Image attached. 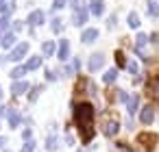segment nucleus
Returning <instances> with one entry per match:
<instances>
[{"mask_svg": "<svg viewBox=\"0 0 159 152\" xmlns=\"http://www.w3.org/2000/svg\"><path fill=\"white\" fill-rule=\"evenodd\" d=\"M92 117H94V106L89 102H79L74 104V119L81 128L83 135V143H87L94 137V128H92Z\"/></svg>", "mask_w": 159, "mask_h": 152, "instance_id": "nucleus-1", "label": "nucleus"}, {"mask_svg": "<svg viewBox=\"0 0 159 152\" xmlns=\"http://www.w3.org/2000/svg\"><path fill=\"white\" fill-rule=\"evenodd\" d=\"M102 65H105V57H102L100 52L92 54V59H89V72H96V70H100Z\"/></svg>", "mask_w": 159, "mask_h": 152, "instance_id": "nucleus-2", "label": "nucleus"}, {"mask_svg": "<svg viewBox=\"0 0 159 152\" xmlns=\"http://www.w3.org/2000/svg\"><path fill=\"white\" fill-rule=\"evenodd\" d=\"M85 20H87V11L85 9H76V13L72 15V24L81 26V24H85Z\"/></svg>", "mask_w": 159, "mask_h": 152, "instance_id": "nucleus-3", "label": "nucleus"}, {"mask_svg": "<svg viewBox=\"0 0 159 152\" xmlns=\"http://www.w3.org/2000/svg\"><path fill=\"white\" fill-rule=\"evenodd\" d=\"M148 93H150L152 98H157V100H159V76L150 78V83H148Z\"/></svg>", "mask_w": 159, "mask_h": 152, "instance_id": "nucleus-4", "label": "nucleus"}, {"mask_svg": "<svg viewBox=\"0 0 159 152\" xmlns=\"http://www.w3.org/2000/svg\"><path fill=\"white\" fill-rule=\"evenodd\" d=\"M152 117H155V111H152V106H144V111H142V115H139L142 124H150V122H152Z\"/></svg>", "mask_w": 159, "mask_h": 152, "instance_id": "nucleus-5", "label": "nucleus"}, {"mask_svg": "<svg viewBox=\"0 0 159 152\" xmlns=\"http://www.w3.org/2000/svg\"><path fill=\"white\" fill-rule=\"evenodd\" d=\"M89 11H92L94 15H102V11H105V2H102V0H92Z\"/></svg>", "mask_w": 159, "mask_h": 152, "instance_id": "nucleus-6", "label": "nucleus"}, {"mask_svg": "<svg viewBox=\"0 0 159 152\" xmlns=\"http://www.w3.org/2000/svg\"><path fill=\"white\" fill-rule=\"evenodd\" d=\"M96 37H98V31H96V28H87L81 39H83L85 44H92V41H96Z\"/></svg>", "mask_w": 159, "mask_h": 152, "instance_id": "nucleus-7", "label": "nucleus"}, {"mask_svg": "<svg viewBox=\"0 0 159 152\" xmlns=\"http://www.w3.org/2000/svg\"><path fill=\"white\" fill-rule=\"evenodd\" d=\"M29 22H31L33 26H39V24L44 22V13H42V11H33V13L29 15Z\"/></svg>", "mask_w": 159, "mask_h": 152, "instance_id": "nucleus-8", "label": "nucleus"}, {"mask_svg": "<svg viewBox=\"0 0 159 152\" xmlns=\"http://www.w3.org/2000/svg\"><path fill=\"white\" fill-rule=\"evenodd\" d=\"M68 52H70V44H68L66 39H61V44H59V54H57V57L63 61V59H68Z\"/></svg>", "mask_w": 159, "mask_h": 152, "instance_id": "nucleus-9", "label": "nucleus"}, {"mask_svg": "<svg viewBox=\"0 0 159 152\" xmlns=\"http://www.w3.org/2000/svg\"><path fill=\"white\" fill-rule=\"evenodd\" d=\"M26 48H29V44H20V46H18V48H16V50L11 52V57H9V59H13V61L22 59V54L26 52Z\"/></svg>", "mask_w": 159, "mask_h": 152, "instance_id": "nucleus-10", "label": "nucleus"}, {"mask_svg": "<svg viewBox=\"0 0 159 152\" xmlns=\"http://www.w3.org/2000/svg\"><path fill=\"white\" fill-rule=\"evenodd\" d=\"M146 41H148V37H146L144 33H139V35H137V44H135V50H137L139 54H142V48L146 46Z\"/></svg>", "mask_w": 159, "mask_h": 152, "instance_id": "nucleus-11", "label": "nucleus"}, {"mask_svg": "<svg viewBox=\"0 0 159 152\" xmlns=\"http://www.w3.org/2000/svg\"><path fill=\"white\" fill-rule=\"evenodd\" d=\"M118 128H120V126H118L116 122H109V124L105 126V135H107V137H113V135L118 132Z\"/></svg>", "mask_w": 159, "mask_h": 152, "instance_id": "nucleus-12", "label": "nucleus"}, {"mask_svg": "<svg viewBox=\"0 0 159 152\" xmlns=\"http://www.w3.org/2000/svg\"><path fill=\"white\" fill-rule=\"evenodd\" d=\"M148 13H150L152 18H159V2L150 0V2H148Z\"/></svg>", "mask_w": 159, "mask_h": 152, "instance_id": "nucleus-13", "label": "nucleus"}, {"mask_svg": "<svg viewBox=\"0 0 159 152\" xmlns=\"http://www.w3.org/2000/svg\"><path fill=\"white\" fill-rule=\"evenodd\" d=\"M126 104H129V113H135V111H137V104H139V98H137V96H131Z\"/></svg>", "mask_w": 159, "mask_h": 152, "instance_id": "nucleus-14", "label": "nucleus"}, {"mask_svg": "<svg viewBox=\"0 0 159 152\" xmlns=\"http://www.w3.org/2000/svg\"><path fill=\"white\" fill-rule=\"evenodd\" d=\"M129 26L131 28H137L139 26V15L137 13H129Z\"/></svg>", "mask_w": 159, "mask_h": 152, "instance_id": "nucleus-15", "label": "nucleus"}, {"mask_svg": "<svg viewBox=\"0 0 159 152\" xmlns=\"http://www.w3.org/2000/svg\"><path fill=\"white\" fill-rule=\"evenodd\" d=\"M116 76H118V72H116V70H109V72H107V74L102 76V80H105V83L109 85V83H113V80H116Z\"/></svg>", "mask_w": 159, "mask_h": 152, "instance_id": "nucleus-16", "label": "nucleus"}, {"mask_svg": "<svg viewBox=\"0 0 159 152\" xmlns=\"http://www.w3.org/2000/svg\"><path fill=\"white\" fill-rule=\"evenodd\" d=\"M39 63H42V59L35 57V59H31V61L26 63V70H35V67H39Z\"/></svg>", "mask_w": 159, "mask_h": 152, "instance_id": "nucleus-17", "label": "nucleus"}, {"mask_svg": "<svg viewBox=\"0 0 159 152\" xmlns=\"http://www.w3.org/2000/svg\"><path fill=\"white\" fill-rule=\"evenodd\" d=\"M26 87H29L26 83H16V85L11 87V91H13V93H22V91H24Z\"/></svg>", "mask_w": 159, "mask_h": 152, "instance_id": "nucleus-18", "label": "nucleus"}, {"mask_svg": "<svg viewBox=\"0 0 159 152\" xmlns=\"http://www.w3.org/2000/svg\"><path fill=\"white\" fill-rule=\"evenodd\" d=\"M52 52H55V44H52V41H46V44H44V54L50 57Z\"/></svg>", "mask_w": 159, "mask_h": 152, "instance_id": "nucleus-19", "label": "nucleus"}, {"mask_svg": "<svg viewBox=\"0 0 159 152\" xmlns=\"http://www.w3.org/2000/svg\"><path fill=\"white\" fill-rule=\"evenodd\" d=\"M13 41H16V35H13V33H7V35H5V41H2V46H11Z\"/></svg>", "mask_w": 159, "mask_h": 152, "instance_id": "nucleus-20", "label": "nucleus"}, {"mask_svg": "<svg viewBox=\"0 0 159 152\" xmlns=\"http://www.w3.org/2000/svg\"><path fill=\"white\" fill-rule=\"evenodd\" d=\"M126 67H129V72H131V74H137V72H139V67H137V63H135V61H129V63H126Z\"/></svg>", "mask_w": 159, "mask_h": 152, "instance_id": "nucleus-21", "label": "nucleus"}, {"mask_svg": "<svg viewBox=\"0 0 159 152\" xmlns=\"http://www.w3.org/2000/svg\"><path fill=\"white\" fill-rule=\"evenodd\" d=\"M24 72H26V67H16V70L11 72V78H20Z\"/></svg>", "mask_w": 159, "mask_h": 152, "instance_id": "nucleus-22", "label": "nucleus"}, {"mask_svg": "<svg viewBox=\"0 0 159 152\" xmlns=\"http://www.w3.org/2000/svg\"><path fill=\"white\" fill-rule=\"evenodd\" d=\"M9 122H11V126H18V122H20V115H18V113H9Z\"/></svg>", "mask_w": 159, "mask_h": 152, "instance_id": "nucleus-23", "label": "nucleus"}, {"mask_svg": "<svg viewBox=\"0 0 159 152\" xmlns=\"http://www.w3.org/2000/svg\"><path fill=\"white\" fill-rule=\"evenodd\" d=\"M57 145H59V143H57V139H55V137H50V139H48V143H46V148H48V150H55Z\"/></svg>", "mask_w": 159, "mask_h": 152, "instance_id": "nucleus-24", "label": "nucleus"}, {"mask_svg": "<svg viewBox=\"0 0 159 152\" xmlns=\"http://www.w3.org/2000/svg\"><path fill=\"white\" fill-rule=\"evenodd\" d=\"M52 31H55V33H59V31H61V20H59V18H57V20H52Z\"/></svg>", "mask_w": 159, "mask_h": 152, "instance_id": "nucleus-25", "label": "nucleus"}, {"mask_svg": "<svg viewBox=\"0 0 159 152\" xmlns=\"http://www.w3.org/2000/svg\"><path fill=\"white\" fill-rule=\"evenodd\" d=\"M116 61H118V65H122V67L126 65V61H124V54H122V52H118V54H116Z\"/></svg>", "mask_w": 159, "mask_h": 152, "instance_id": "nucleus-26", "label": "nucleus"}, {"mask_svg": "<svg viewBox=\"0 0 159 152\" xmlns=\"http://www.w3.org/2000/svg\"><path fill=\"white\" fill-rule=\"evenodd\" d=\"M61 7H66V0H55V5H52V9L57 11V9H61Z\"/></svg>", "mask_w": 159, "mask_h": 152, "instance_id": "nucleus-27", "label": "nucleus"}, {"mask_svg": "<svg viewBox=\"0 0 159 152\" xmlns=\"http://www.w3.org/2000/svg\"><path fill=\"white\" fill-rule=\"evenodd\" d=\"M39 91H42V87H35V89H33V93H31L29 98H31V100H35V98L39 96Z\"/></svg>", "mask_w": 159, "mask_h": 152, "instance_id": "nucleus-28", "label": "nucleus"}, {"mask_svg": "<svg viewBox=\"0 0 159 152\" xmlns=\"http://www.w3.org/2000/svg\"><path fill=\"white\" fill-rule=\"evenodd\" d=\"M118 98H120L122 102H129V98H131V96H129L126 91H120V96H118Z\"/></svg>", "mask_w": 159, "mask_h": 152, "instance_id": "nucleus-29", "label": "nucleus"}, {"mask_svg": "<svg viewBox=\"0 0 159 152\" xmlns=\"http://www.w3.org/2000/svg\"><path fill=\"white\" fill-rule=\"evenodd\" d=\"M33 148H35V143L31 141V143H26V145H24V152H33Z\"/></svg>", "mask_w": 159, "mask_h": 152, "instance_id": "nucleus-30", "label": "nucleus"}, {"mask_svg": "<svg viewBox=\"0 0 159 152\" xmlns=\"http://www.w3.org/2000/svg\"><path fill=\"white\" fill-rule=\"evenodd\" d=\"M2 143H5V139H2V137H0V148H2Z\"/></svg>", "mask_w": 159, "mask_h": 152, "instance_id": "nucleus-31", "label": "nucleus"}, {"mask_svg": "<svg viewBox=\"0 0 159 152\" xmlns=\"http://www.w3.org/2000/svg\"><path fill=\"white\" fill-rule=\"evenodd\" d=\"M0 98H2V91H0Z\"/></svg>", "mask_w": 159, "mask_h": 152, "instance_id": "nucleus-32", "label": "nucleus"}, {"mask_svg": "<svg viewBox=\"0 0 159 152\" xmlns=\"http://www.w3.org/2000/svg\"><path fill=\"white\" fill-rule=\"evenodd\" d=\"M79 152H81V150H79Z\"/></svg>", "mask_w": 159, "mask_h": 152, "instance_id": "nucleus-33", "label": "nucleus"}]
</instances>
